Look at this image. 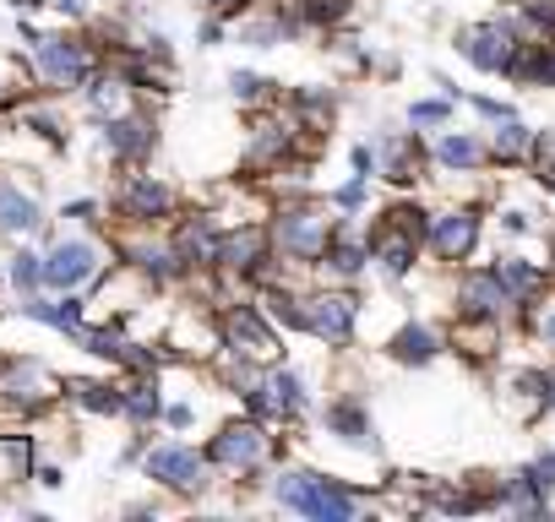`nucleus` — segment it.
<instances>
[{"instance_id":"f257e3e1","label":"nucleus","mask_w":555,"mask_h":522,"mask_svg":"<svg viewBox=\"0 0 555 522\" xmlns=\"http://www.w3.org/2000/svg\"><path fill=\"white\" fill-rule=\"evenodd\" d=\"M278 500L306 511V517H322V522L354 517V495L338 490L333 479H317V473H284V479H278Z\"/></svg>"},{"instance_id":"f03ea898","label":"nucleus","mask_w":555,"mask_h":522,"mask_svg":"<svg viewBox=\"0 0 555 522\" xmlns=\"http://www.w3.org/2000/svg\"><path fill=\"white\" fill-rule=\"evenodd\" d=\"M457 50L479 66V71H512L517 61V28L512 23H479V28H463L457 34Z\"/></svg>"},{"instance_id":"7ed1b4c3","label":"nucleus","mask_w":555,"mask_h":522,"mask_svg":"<svg viewBox=\"0 0 555 522\" xmlns=\"http://www.w3.org/2000/svg\"><path fill=\"white\" fill-rule=\"evenodd\" d=\"M457 300H463V311L479 316V322H495V316H506V311L517 305V295L506 289V278H501L495 267H490V273H468Z\"/></svg>"},{"instance_id":"20e7f679","label":"nucleus","mask_w":555,"mask_h":522,"mask_svg":"<svg viewBox=\"0 0 555 522\" xmlns=\"http://www.w3.org/2000/svg\"><path fill=\"white\" fill-rule=\"evenodd\" d=\"M93 267H99V250H93L88 239H66V245H55L50 261H44V284H55V289H77V284L93 278Z\"/></svg>"},{"instance_id":"39448f33","label":"nucleus","mask_w":555,"mask_h":522,"mask_svg":"<svg viewBox=\"0 0 555 522\" xmlns=\"http://www.w3.org/2000/svg\"><path fill=\"white\" fill-rule=\"evenodd\" d=\"M354 300L349 295H317L311 305H306V327L311 332H322L327 343H349V332H354Z\"/></svg>"},{"instance_id":"423d86ee","label":"nucleus","mask_w":555,"mask_h":522,"mask_svg":"<svg viewBox=\"0 0 555 522\" xmlns=\"http://www.w3.org/2000/svg\"><path fill=\"white\" fill-rule=\"evenodd\" d=\"M202 457L185 452V446H158L147 452V479H164L169 490H202Z\"/></svg>"},{"instance_id":"0eeeda50","label":"nucleus","mask_w":555,"mask_h":522,"mask_svg":"<svg viewBox=\"0 0 555 522\" xmlns=\"http://www.w3.org/2000/svg\"><path fill=\"white\" fill-rule=\"evenodd\" d=\"M278 245H284L289 256H300V261L327 256V218H317V212H289L284 223H278Z\"/></svg>"},{"instance_id":"6e6552de","label":"nucleus","mask_w":555,"mask_h":522,"mask_svg":"<svg viewBox=\"0 0 555 522\" xmlns=\"http://www.w3.org/2000/svg\"><path fill=\"white\" fill-rule=\"evenodd\" d=\"M430 245L447 256V261H463L474 245H479V212H441L436 223H430Z\"/></svg>"},{"instance_id":"1a4fd4ad","label":"nucleus","mask_w":555,"mask_h":522,"mask_svg":"<svg viewBox=\"0 0 555 522\" xmlns=\"http://www.w3.org/2000/svg\"><path fill=\"white\" fill-rule=\"evenodd\" d=\"M39 66H44V77H55V82H82V77H88V55H82V44H72V39H39Z\"/></svg>"},{"instance_id":"9d476101","label":"nucleus","mask_w":555,"mask_h":522,"mask_svg":"<svg viewBox=\"0 0 555 522\" xmlns=\"http://www.w3.org/2000/svg\"><path fill=\"white\" fill-rule=\"evenodd\" d=\"M506 77H517L528 88H555V44H522Z\"/></svg>"},{"instance_id":"9b49d317","label":"nucleus","mask_w":555,"mask_h":522,"mask_svg":"<svg viewBox=\"0 0 555 522\" xmlns=\"http://www.w3.org/2000/svg\"><path fill=\"white\" fill-rule=\"evenodd\" d=\"M212 457L229 462V468H250V462L261 457V430H256V425H234V430H223L218 446H212Z\"/></svg>"},{"instance_id":"f8f14e48","label":"nucleus","mask_w":555,"mask_h":522,"mask_svg":"<svg viewBox=\"0 0 555 522\" xmlns=\"http://www.w3.org/2000/svg\"><path fill=\"white\" fill-rule=\"evenodd\" d=\"M250 408L256 414H295L300 408V376H289V370H278V376H267V387L261 392H250Z\"/></svg>"},{"instance_id":"ddd939ff","label":"nucleus","mask_w":555,"mask_h":522,"mask_svg":"<svg viewBox=\"0 0 555 522\" xmlns=\"http://www.w3.org/2000/svg\"><path fill=\"white\" fill-rule=\"evenodd\" d=\"M261 250H267V234H261V229H240V234H229V239L218 245V261H223V267L250 273L256 261H261Z\"/></svg>"},{"instance_id":"4468645a","label":"nucleus","mask_w":555,"mask_h":522,"mask_svg":"<svg viewBox=\"0 0 555 522\" xmlns=\"http://www.w3.org/2000/svg\"><path fill=\"white\" fill-rule=\"evenodd\" d=\"M533 147H539V136H533L528 126H517V120H501V131H495V142H490V153H495L501 164L533 158Z\"/></svg>"},{"instance_id":"2eb2a0df","label":"nucleus","mask_w":555,"mask_h":522,"mask_svg":"<svg viewBox=\"0 0 555 522\" xmlns=\"http://www.w3.org/2000/svg\"><path fill=\"white\" fill-rule=\"evenodd\" d=\"M495 273L506 278V289H512L517 300H533V295L544 289V273L533 267V261H522V256H506V261H495Z\"/></svg>"},{"instance_id":"dca6fc26","label":"nucleus","mask_w":555,"mask_h":522,"mask_svg":"<svg viewBox=\"0 0 555 522\" xmlns=\"http://www.w3.org/2000/svg\"><path fill=\"white\" fill-rule=\"evenodd\" d=\"M436 349H441V338H436L430 327H403V332L392 338V354H398L403 365H425V360H436Z\"/></svg>"},{"instance_id":"f3484780","label":"nucleus","mask_w":555,"mask_h":522,"mask_svg":"<svg viewBox=\"0 0 555 522\" xmlns=\"http://www.w3.org/2000/svg\"><path fill=\"white\" fill-rule=\"evenodd\" d=\"M104 142H109L115 153L137 158V153H147V147H153V131H147L142 120H109V126H104Z\"/></svg>"},{"instance_id":"a211bd4d","label":"nucleus","mask_w":555,"mask_h":522,"mask_svg":"<svg viewBox=\"0 0 555 522\" xmlns=\"http://www.w3.org/2000/svg\"><path fill=\"white\" fill-rule=\"evenodd\" d=\"M436 158H441L447 169H479V164H485V142H474V136L457 131V136H441V142H436Z\"/></svg>"},{"instance_id":"6ab92c4d","label":"nucleus","mask_w":555,"mask_h":522,"mask_svg":"<svg viewBox=\"0 0 555 522\" xmlns=\"http://www.w3.org/2000/svg\"><path fill=\"white\" fill-rule=\"evenodd\" d=\"M44 218H39V207L23 196V191H12V185H0V229H39Z\"/></svg>"},{"instance_id":"aec40b11","label":"nucleus","mask_w":555,"mask_h":522,"mask_svg":"<svg viewBox=\"0 0 555 522\" xmlns=\"http://www.w3.org/2000/svg\"><path fill=\"white\" fill-rule=\"evenodd\" d=\"M327 430H338L344 441L371 446V419L360 414V403H333V408H327Z\"/></svg>"},{"instance_id":"412c9836","label":"nucleus","mask_w":555,"mask_h":522,"mask_svg":"<svg viewBox=\"0 0 555 522\" xmlns=\"http://www.w3.org/2000/svg\"><path fill=\"white\" fill-rule=\"evenodd\" d=\"M382 153H387V174H392V180H414V169H420V147H414L409 136H387Z\"/></svg>"},{"instance_id":"4be33fe9","label":"nucleus","mask_w":555,"mask_h":522,"mask_svg":"<svg viewBox=\"0 0 555 522\" xmlns=\"http://www.w3.org/2000/svg\"><path fill=\"white\" fill-rule=\"evenodd\" d=\"M234 338H245V349H250V354H267V349H272V332H267V322H261L250 305H240V311H234Z\"/></svg>"},{"instance_id":"5701e85b","label":"nucleus","mask_w":555,"mask_h":522,"mask_svg":"<svg viewBox=\"0 0 555 522\" xmlns=\"http://www.w3.org/2000/svg\"><path fill=\"white\" fill-rule=\"evenodd\" d=\"M0 392H12L17 403H39L44 397V370L39 365H23V370H12L7 381H0Z\"/></svg>"},{"instance_id":"b1692460","label":"nucleus","mask_w":555,"mask_h":522,"mask_svg":"<svg viewBox=\"0 0 555 522\" xmlns=\"http://www.w3.org/2000/svg\"><path fill=\"white\" fill-rule=\"evenodd\" d=\"M126 207H131L137 218H153V212H164V207H169V191H164V185H153V180H137V185L126 191Z\"/></svg>"},{"instance_id":"393cba45","label":"nucleus","mask_w":555,"mask_h":522,"mask_svg":"<svg viewBox=\"0 0 555 522\" xmlns=\"http://www.w3.org/2000/svg\"><path fill=\"white\" fill-rule=\"evenodd\" d=\"M72 392H77V403L93 408V414H120V408H126V397H120L115 387H99V381H77Z\"/></svg>"},{"instance_id":"a878e982","label":"nucleus","mask_w":555,"mask_h":522,"mask_svg":"<svg viewBox=\"0 0 555 522\" xmlns=\"http://www.w3.org/2000/svg\"><path fill=\"white\" fill-rule=\"evenodd\" d=\"M28 316H39V322H50V327H61V332H77L82 305H77V300H61V305H28Z\"/></svg>"},{"instance_id":"bb28decb","label":"nucleus","mask_w":555,"mask_h":522,"mask_svg":"<svg viewBox=\"0 0 555 522\" xmlns=\"http://www.w3.org/2000/svg\"><path fill=\"white\" fill-rule=\"evenodd\" d=\"M327 261H333L338 273H349V278H354V273L365 267V245H360V239H338V245L327 250Z\"/></svg>"},{"instance_id":"cd10ccee","label":"nucleus","mask_w":555,"mask_h":522,"mask_svg":"<svg viewBox=\"0 0 555 522\" xmlns=\"http://www.w3.org/2000/svg\"><path fill=\"white\" fill-rule=\"evenodd\" d=\"M39 278H44V261H39V256H28V250H23V256H17V261H12V284H17V289H34V284H39Z\"/></svg>"},{"instance_id":"c85d7f7f","label":"nucleus","mask_w":555,"mask_h":522,"mask_svg":"<svg viewBox=\"0 0 555 522\" xmlns=\"http://www.w3.org/2000/svg\"><path fill=\"white\" fill-rule=\"evenodd\" d=\"M126 414H137V419H153V414H158V397H153L147 387H137V392L126 397Z\"/></svg>"},{"instance_id":"c756f323","label":"nucleus","mask_w":555,"mask_h":522,"mask_svg":"<svg viewBox=\"0 0 555 522\" xmlns=\"http://www.w3.org/2000/svg\"><path fill=\"white\" fill-rule=\"evenodd\" d=\"M522 12H528L539 28H555V0H522Z\"/></svg>"},{"instance_id":"7c9ffc66","label":"nucleus","mask_w":555,"mask_h":522,"mask_svg":"<svg viewBox=\"0 0 555 522\" xmlns=\"http://www.w3.org/2000/svg\"><path fill=\"white\" fill-rule=\"evenodd\" d=\"M409 120H414V126H441V120H447V104H414Z\"/></svg>"},{"instance_id":"2f4dec72","label":"nucleus","mask_w":555,"mask_h":522,"mask_svg":"<svg viewBox=\"0 0 555 522\" xmlns=\"http://www.w3.org/2000/svg\"><path fill=\"white\" fill-rule=\"evenodd\" d=\"M229 88H234V99H256V93H261V77H250V71H234V77H229Z\"/></svg>"},{"instance_id":"473e14b6","label":"nucleus","mask_w":555,"mask_h":522,"mask_svg":"<svg viewBox=\"0 0 555 522\" xmlns=\"http://www.w3.org/2000/svg\"><path fill=\"white\" fill-rule=\"evenodd\" d=\"M93 104H99V109H115V104H120V82H115V77L99 82V88H93Z\"/></svg>"},{"instance_id":"72a5a7b5","label":"nucleus","mask_w":555,"mask_h":522,"mask_svg":"<svg viewBox=\"0 0 555 522\" xmlns=\"http://www.w3.org/2000/svg\"><path fill=\"white\" fill-rule=\"evenodd\" d=\"M360 201H365V174H360V180H349V185L338 191V207H360Z\"/></svg>"},{"instance_id":"f704fd0d","label":"nucleus","mask_w":555,"mask_h":522,"mask_svg":"<svg viewBox=\"0 0 555 522\" xmlns=\"http://www.w3.org/2000/svg\"><path fill=\"white\" fill-rule=\"evenodd\" d=\"M533 473H539V484H544V490H555V452H544V457L533 462Z\"/></svg>"},{"instance_id":"c9c22d12","label":"nucleus","mask_w":555,"mask_h":522,"mask_svg":"<svg viewBox=\"0 0 555 522\" xmlns=\"http://www.w3.org/2000/svg\"><path fill=\"white\" fill-rule=\"evenodd\" d=\"M539 338H544V343H550V349H555V305H550V311H544V316H539Z\"/></svg>"},{"instance_id":"e433bc0d","label":"nucleus","mask_w":555,"mask_h":522,"mask_svg":"<svg viewBox=\"0 0 555 522\" xmlns=\"http://www.w3.org/2000/svg\"><path fill=\"white\" fill-rule=\"evenodd\" d=\"M169 425H180V430H185V425H191V408H185V403H175V408H169Z\"/></svg>"},{"instance_id":"4c0bfd02","label":"nucleus","mask_w":555,"mask_h":522,"mask_svg":"<svg viewBox=\"0 0 555 522\" xmlns=\"http://www.w3.org/2000/svg\"><path fill=\"white\" fill-rule=\"evenodd\" d=\"M544 185H550V191H555V164H544Z\"/></svg>"},{"instance_id":"58836bf2","label":"nucleus","mask_w":555,"mask_h":522,"mask_svg":"<svg viewBox=\"0 0 555 522\" xmlns=\"http://www.w3.org/2000/svg\"><path fill=\"white\" fill-rule=\"evenodd\" d=\"M550 414H555V370H550Z\"/></svg>"},{"instance_id":"ea45409f","label":"nucleus","mask_w":555,"mask_h":522,"mask_svg":"<svg viewBox=\"0 0 555 522\" xmlns=\"http://www.w3.org/2000/svg\"><path fill=\"white\" fill-rule=\"evenodd\" d=\"M207 6H234V0H207Z\"/></svg>"}]
</instances>
